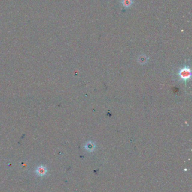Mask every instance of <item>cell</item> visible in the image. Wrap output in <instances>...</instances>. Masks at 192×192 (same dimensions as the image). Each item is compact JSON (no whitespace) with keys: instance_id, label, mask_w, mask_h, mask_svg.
Wrapping results in <instances>:
<instances>
[{"instance_id":"cell-1","label":"cell","mask_w":192,"mask_h":192,"mask_svg":"<svg viewBox=\"0 0 192 192\" xmlns=\"http://www.w3.org/2000/svg\"><path fill=\"white\" fill-rule=\"evenodd\" d=\"M179 75L180 78L183 81H184L185 82H187V81L190 79L191 70L188 66H185L179 70Z\"/></svg>"},{"instance_id":"cell-2","label":"cell","mask_w":192,"mask_h":192,"mask_svg":"<svg viewBox=\"0 0 192 192\" xmlns=\"http://www.w3.org/2000/svg\"><path fill=\"white\" fill-rule=\"evenodd\" d=\"M37 173L40 176H43V175H45L46 174V172H47V170L46 169L45 167H44V166H39L37 167Z\"/></svg>"},{"instance_id":"cell-3","label":"cell","mask_w":192,"mask_h":192,"mask_svg":"<svg viewBox=\"0 0 192 192\" xmlns=\"http://www.w3.org/2000/svg\"><path fill=\"white\" fill-rule=\"evenodd\" d=\"M133 4L132 0H122V4L125 7H129Z\"/></svg>"}]
</instances>
